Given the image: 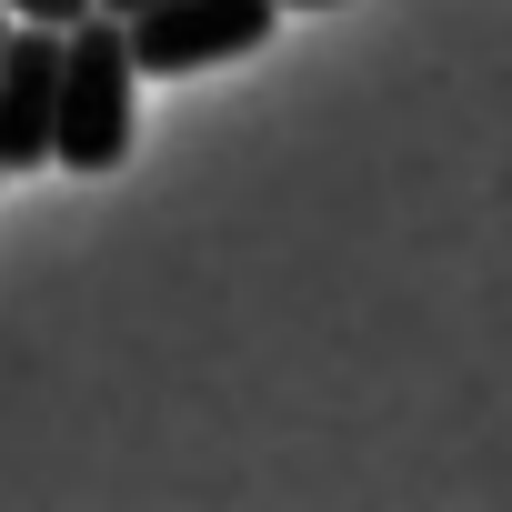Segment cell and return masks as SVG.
<instances>
[{"instance_id":"1","label":"cell","mask_w":512,"mask_h":512,"mask_svg":"<svg viewBox=\"0 0 512 512\" xmlns=\"http://www.w3.org/2000/svg\"><path fill=\"white\" fill-rule=\"evenodd\" d=\"M141 131V71H131V31L111 11L61 31V121H51V161L61 171H121Z\"/></svg>"},{"instance_id":"2","label":"cell","mask_w":512,"mask_h":512,"mask_svg":"<svg viewBox=\"0 0 512 512\" xmlns=\"http://www.w3.org/2000/svg\"><path fill=\"white\" fill-rule=\"evenodd\" d=\"M121 31H131V71L141 81H181V71L262 51L282 31V11H272V0H161V11H141Z\"/></svg>"},{"instance_id":"3","label":"cell","mask_w":512,"mask_h":512,"mask_svg":"<svg viewBox=\"0 0 512 512\" xmlns=\"http://www.w3.org/2000/svg\"><path fill=\"white\" fill-rule=\"evenodd\" d=\"M51 121H61V31L11 21V41H0V161L41 171L51 161Z\"/></svg>"},{"instance_id":"4","label":"cell","mask_w":512,"mask_h":512,"mask_svg":"<svg viewBox=\"0 0 512 512\" xmlns=\"http://www.w3.org/2000/svg\"><path fill=\"white\" fill-rule=\"evenodd\" d=\"M11 21H41V31H71V21H91V0H11Z\"/></svg>"},{"instance_id":"5","label":"cell","mask_w":512,"mask_h":512,"mask_svg":"<svg viewBox=\"0 0 512 512\" xmlns=\"http://www.w3.org/2000/svg\"><path fill=\"white\" fill-rule=\"evenodd\" d=\"M91 11H111V21H141V11H161V0H91Z\"/></svg>"},{"instance_id":"6","label":"cell","mask_w":512,"mask_h":512,"mask_svg":"<svg viewBox=\"0 0 512 512\" xmlns=\"http://www.w3.org/2000/svg\"><path fill=\"white\" fill-rule=\"evenodd\" d=\"M272 11H342V0H272Z\"/></svg>"},{"instance_id":"7","label":"cell","mask_w":512,"mask_h":512,"mask_svg":"<svg viewBox=\"0 0 512 512\" xmlns=\"http://www.w3.org/2000/svg\"><path fill=\"white\" fill-rule=\"evenodd\" d=\"M0 41H11V0H0Z\"/></svg>"},{"instance_id":"8","label":"cell","mask_w":512,"mask_h":512,"mask_svg":"<svg viewBox=\"0 0 512 512\" xmlns=\"http://www.w3.org/2000/svg\"><path fill=\"white\" fill-rule=\"evenodd\" d=\"M0 181H11V161H0Z\"/></svg>"}]
</instances>
